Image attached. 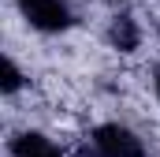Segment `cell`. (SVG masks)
<instances>
[{"label": "cell", "instance_id": "3", "mask_svg": "<svg viewBox=\"0 0 160 157\" xmlns=\"http://www.w3.org/2000/svg\"><path fill=\"white\" fill-rule=\"evenodd\" d=\"M11 157H63L52 138H45L41 131H22L11 138Z\"/></svg>", "mask_w": 160, "mask_h": 157}, {"label": "cell", "instance_id": "2", "mask_svg": "<svg viewBox=\"0 0 160 157\" xmlns=\"http://www.w3.org/2000/svg\"><path fill=\"white\" fill-rule=\"evenodd\" d=\"M15 4L22 8V15L30 19V26H38L45 34H60V30H67L75 23L71 8L63 0H15Z\"/></svg>", "mask_w": 160, "mask_h": 157}, {"label": "cell", "instance_id": "5", "mask_svg": "<svg viewBox=\"0 0 160 157\" xmlns=\"http://www.w3.org/2000/svg\"><path fill=\"white\" fill-rule=\"evenodd\" d=\"M0 68H4V78H0V90H4V94H15V90L22 86V71L15 68V60H11V56H4V64H0Z\"/></svg>", "mask_w": 160, "mask_h": 157}, {"label": "cell", "instance_id": "4", "mask_svg": "<svg viewBox=\"0 0 160 157\" xmlns=\"http://www.w3.org/2000/svg\"><path fill=\"white\" fill-rule=\"evenodd\" d=\"M112 41L119 45L123 52H130V49L138 45V30H134V23H130V19H116V26H112Z\"/></svg>", "mask_w": 160, "mask_h": 157}, {"label": "cell", "instance_id": "6", "mask_svg": "<svg viewBox=\"0 0 160 157\" xmlns=\"http://www.w3.org/2000/svg\"><path fill=\"white\" fill-rule=\"evenodd\" d=\"M153 86H157V97H160V71H157V78H153Z\"/></svg>", "mask_w": 160, "mask_h": 157}, {"label": "cell", "instance_id": "1", "mask_svg": "<svg viewBox=\"0 0 160 157\" xmlns=\"http://www.w3.org/2000/svg\"><path fill=\"white\" fill-rule=\"evenodd\" d=\"M89 142H93V157H145L142 138L123 123H101Z\"/></svg>", "mask_w": 160, "mask_h": 157}]
</instances>
